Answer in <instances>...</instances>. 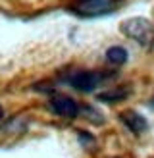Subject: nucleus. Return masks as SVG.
<instances>
[{
    "mask_svg": "<svg viewBox=\"0 0 154 158\" xmlns=\"http://www.w3.org/2000/svg\"><path fill=\"white\" fill-rule=\"evenodd\" d=\"M120 31L127 39L139 43L144 48L154 46V23L146 18H129L125 21H121Z\"/></svg>",
    "mask_w": 154,
    "mask_h": 158,
    "instance_id": "nucleus-1",
    "label": "nucleus"
},
{
    "mask_svg": "<svg viewBox=\"0 0 154 158\" xmlns=\"http://www.w3.org/2000/svg\"><path fill=\"white\" fill-rule=\"evenodd\" d=\"M106 75L102 72H95V69H77L71 75H67V85L71 89L79 91V93H92L96 91V87L102 85Z\"/></svg>",
    "mask_w": 154,
    "mask_h": 158,
    "instance_id": "nucleus-2",
    "label": "nucleus"
},
{
    "mask_svg": "<svg viewBox=\"0 0 154 158\" xmlns=\"http://www.w3.org/2000/svg\"><path fill=\"white\" fill-rule=\"evenodd\" d=\"M118 2L116 0H79L73 12L81 18H100V15L112 14Z\"/></svg>",
    "mask_w": 154,
    "mask_h": 158,
    "instance_id": "nucleus-3",
    "label": "nucleus"
},
{
    "mask_svg": "<svg viewBox=\"0 0 154 158\" xmlns=\"http://www.w3.org/2000/svg\"><path fill=\"white\" fill-rule=\"evenodd\" d=\"M50 108L52 112L60 116V118H66V120H73L81 114V104L77 102L75 98L67 97V94H54L50 98Z\"/></svg>",
    "mask_w": 154,
    "mask_h": 158,
    "instance_id": "nucleus-4",
    "label": "nucleus"
},
{
    "mask_svg": "<svg viewBox=\"0 0 154 158\" xmlns=\"http://www.w3.org/2000/svg\"><path fill=\"white\" fill-rule=\"evenodd\" d=\"M120 120H121V123L125 125L131 133H135V135H141V133H144L146 129H148V122H146V118L143 114L135 112V110H125V112H121Z\"/></svg>",
    "mask_w": 154,
    "mask_h": 158,
    "instance_id": "nucleus-5",
    "label": "nucleus"
},
{
    "mask_svg": "<svg viewBox=\"0 0 154 158\" xmlns=\"http://www.w3.org/2000/svg\"><path fill=\"white\" fill-rule=\"evenodd\" d=\"M129 97V89H110L106 93L96 94V98L100 102H110V104H116V102H121Z\"/></svg>",
    "mask_w": 154,
    "mask_h": 158,
    "instance_id": "nucleus-6",
    "label": "nucleus"
},
{
    "mask_svg": "<svg viewBox=\"0 0 154 158\" xmlns=\"http://www.w3.org/2000/svg\"><path fill=\"white\" fill-rule=\"evenodd\" d=\"M106 60L114 66H121L127 62V50L123 46H110L106 50Z\"/></svg>",
    "mask_w": 154,
    "mask_h": 158,
    "instance_id": "nucleus-7",
    "label": "nucleus"
},
{
    "mask_svg": "<svg viewBox=\"0 0 154 158\" xmlns=\"http://www.w3.org/2000/svg\"><path fill=\"white\" fill-rule=\"evenodd\" d=\"M4 118V108H2V104H0V120Z\"/></svg>",
    "mask_w": 154,
    "mask_h": 158,
    "instance_id": "nucleus-8",
    "label": "nucleus"
},
{
    "mask_svg": "<svg viewBox=\"0 0 154 158\" xmlns=\"http://www.w3.org/2000/svg\"><path fill=\"white\" fill-rule=\"evenodd\" d=\"M150 106H152V108H154V97H152V98H150Z\"/></svg>",
    "mask_w": 154,
    "mask_h": 158,
    "instance_id": "nucleus-9",
    "label": "nucleus"
}]
</instances>
